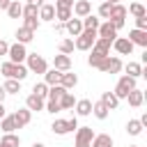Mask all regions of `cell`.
<instances>
[{
  "mask_svg": "<svg viewBox=\"0 0 147 147\" xmlns=\"http://www.w3.org/2000/svg\"><path fill=\"white\" fill-rule=\"evenodd\" d=\"M60 85H62V87L69 92L71 87H76V85H78V76H76V74H69V71H64V74L60 76Z\"/></svg>",
  "mask_w": 147,
  "mask_h": 147,
  "instance_id": "18",
  "label": "cell"
},
{
  "mask_svg": "<svg viewBox=\"0 0 147 147\" xmlns=\"http://www.w3.org/2000/svg\"><path fill=\"white\" fill-rule=\"evenodd\" d=\"M131 90H136V78H131V76H122V78L117 80V85H115V92H113V94H115L117 99H126Z\"/></svg>",
  "mask_w": 147,
  "mask_h": 147,
  "instance_id": "3",
  "label": "cell"
},
{
  "mask_svg": "<svg viewBox=\"0 0 147 147\" xmlns=\"http://www.w3.org/2000/svg\"><path fill=\"white\" fill-rule=\"evenodd\" d=\"M113 48H115L119 55H131V51H133V44H131L126 37H117V39L113 41Z\"/></svg>",
  "mask_w": 147,
  "mask_h": 147,
  "instance_id": "12",
  "label": "cell"
},
{
  "mask_svg": "<svg viewBox=\"0 0 147 147\" xmlns=\"http://www.w3.org/2000/svg\"><path fill=\"white\" fill-rule=\"evenodd\" d=\"M96 37L115 41V39H117V30H115V25H113L110 21H106V23H99V28H96Z\"/></svg>",
  "mask_w": 147,
  "mask_h": 147,
  "instance_id": "10",
  "label": "cell"
},
{
  "mask_svg": "<svg viewBox=\"0 0 147 147\" xmlns=\"http://www.w3.org/2000/svg\"><path fill=\"white\" fill-rule=\"evenodd\" d=\"M131 147H138V145H131Z\"/></svg>",
  "mask_w": 147,
  "mask_h": 147,
  "instance_id": "55",
  "label": "cell"
},
{
  "mask_svg": "<svg viewBox=\"0 0 147 147\" xmlns=\"http://www.w3.org/2000/svg\"><path fill=\"white\" fill-rule=\"evenodd\" d=\"M23 28H28V30H37L39 28V18H25V23H23Z\"/></svg>",
  "mask_w": 147,
  "mask_h": 147,
  "instance_id": "43",
  "label": "cell"
},
{
  "mask_svg": "<svg viewBox=\"0 0 147 147\" xmlns=\"http://www.w3.org/2000/svg\"><path fill=\"white\" fill-rule=\"evenodd\" d=\"M7 14H9V18H18V16L23 14V5H21L18 0H11L9 7H7Z\"/></svg>",
  "mask_w": 147,
  "mask_h": 147,
  "instance_id": "28",
  "label": "cell"
},
{
  "mask_svg": "<svg viewBox=\"0 0 147 147\" xmlns=\"http://www.w3.org/2000/svg\"><path fill=\"white\" fill-rule=\"evenodd\" d=\"M124 18H126V7L124 5H113V9H110V16H108V21L115 25V30H119V28H124Z\"/></svg>",
  "mask_w": 147,
  "mask_h": 147,
  "instance_id": "6",
  "label": "cell"
},
{
  "mask_svg": "<svg viewBox=\"0 0 147 147\" xmlns=\"http://www.w3.org/2000/svg\"><path fill=\"white\" fill-rule=\"evenodd\" d=\"M51 129H53V133H57V136H67V133H71V131L78 129V119H76V117H71V119H55Z\"/></svg>",
  "mask_w": 147,
  "mask_h": 147,
  "instance_id": "4",
  "label": "cell"
},
{
  "mask_svg": "<svg viewBox=\"0 0 147 147\" xmlns=\"http://www.w3.org/2000/svg\"><path fill=\"white\" fill-rule=\"evenodd\" d=\"M103 2H108V5H119V0H103Z\"/></svg>",
  "mask_w": 147,
  "mask_h": 147,
  "instance_id": "53",
  "label": "cell"
},
{
  "mask_svg": "<svg viewBox=\"0 0 147 147\" xmlns=\"http://www.w3.org/2000/svg\"><path fill=\"white\" fill-rule=\"evenodd\" d=\"M0 129H2L5 133H14V129H16V124H14V119H11V115H5V117L0 119Z\"/></svg>",
  "mask_w": 147,
  "mask_h": 147,
  "instance_id": "36",
  "label": "cell"
},
{
  "mask_svg": "<svg viewBox=\"0 0 147 147\" xmlns=\"http://www.w3.org/2000/svg\"><path fill=\"white\" fill-rule=\"evenodd\" d=\"M126 14H133L136 18H140V16H147V9H145L140 2H131L129 9H126Z\"/></svg>",
  "mask_w": 147,
  "mask_h": 147,
  "instance_id": "30",
  "label": "cell"
},
{
  "mask_svg": "<svg viewBox=\"0 0 147 147\" xmlns=\"http://www.w3.org/2000/svg\"><path fill=\"white\" fill-rule=\"evenodd\" d=\"M136 30H145V32H147V16L136 18Z\"/></svg>",
  "mask_w": 147,
  "mask_h": 147,
  "instance_id": "45",
  "label": "cell"
},
{
  "mask_svg": "<svg viewBox=\"0 0 147 147\" xmlns=\"http://www.w3.org/2000/svg\"><path fill=\"white\" fill-rule=\"evenodd\" d=\"M71 9H74L71 14H76V18H85V16L92 14V2H87V0H78V2H74Z\"/></svg>",
  "mask_w": 147,
  "mask_h": 147,
  "instance_id": "11",
  "label": "cell"
},
{
  "mask_svg": "<svg viewBox=\"0 0 147 147\" xmlns=\"http://www.w3.org/2000/svg\"><path fill=\"white\" fill-rule=\"evenodd\" d=\"M99 101H101V103H103V106H106L108 110H115V108L119 106V99H117V96H115L113 92H103Z\"/></svg>",
  "mask_w": 147,
  "mask_h": 147,
  "instance_id": "20",
  "label": "cell"
},
{
  "mask_svg": "<svg viewBox=\"0 0 147 147\" xmlns=\"http://www.w3.org/2000/svg\"><path fill=\"white\" fill-rule=\"evenodd\" d=\"M32 94H37L39 99H46V96H48V85H46V83H34Z\"/></svg>",
  "mask_w": 147,
  "mask_h": 147,
  "instance_id": "39",
  "label": "cell"
},
{
  "mask_svg": "<svg viewBox=\"0 0 147 147\" xmlns=\"http://www.w3.org/2000/svg\"><path fill=\"white\" fill-rule=\"evenodd\" d=\"M55 32L62 34V32H64V23H55Z\"/></svg>",
  "mask_w": 147,
  "mask_h": 147,
  "instance_id": "48",
  "label": "cell"
},
{
  "mask_svg": "<svg viewBox=\"0 0 147 147\" xmlns=\"http://www.w3.org/2000/svg\"><path fill=\"white\" fill-rule=\"evenodd\" d=\"M21 16H25V18H39V7H34V5H25Z\"/></svg>",
  "mask_w": 147,
  "mask_h": 147,
  "instance_id": "40",
  "label": "cell"
},
{
  "mask_svg": "<svg viewBox=\"0 0 147 147\" xmlns=\"http://www.w3.org/2000/svg\"><path fill=\"white\" fill-rule=\"evenodd\" d=\"M53 69H57V71H62V74L69 71V69H71V57H69V55H62V53L55 55V60H53Z\"/></svg>",
  "mask_w": 147,
  "mask_h": 147,
  "instance_id": "17",
  "label": "cell"
},
{
  "mask_svg": "<svg viewBox=\"0 0 147 147\" xmlns=\"http://www.w3.org/2000/svg\"><path fill=\"white\" fill-rule=\"evenodd\" d=\"M99 69H101L103 74H119V71H122V60H119V57H110V55H108V57L99 64Z\"/></svg>",
  "mask_w": 147,
  "mask_h": 147,
  "instance_id": "9",
  "label": "cell"
},
{
  "mask_svg": "<svg viewBox=\"0 0 147 147\" xmlns=\"http://www.w3.org/2000/svg\"><path fill=\"white\" fill-rule=\"evenodd\" d=\"M74 2H76V0H55V7H67V9H71Z\"/></svg>",
  "mask_w": 147,
  "mask_h": 147,
  "instance_id": "46",
  "label": "cell"
},
{
  "mask_svg": "<svg viewBox=\"0 0 147 147\" xmlns=\"http://www.w3.org/2000/svg\"><path fill=\"white\" fill-rule=\"evenodd\" d=\"M80 21H83V30H96L99 28V16H94V14L80 18Z\"/></svg>",
  "mask_w": 147,
  "mask_h": 147,
  "instance_id": "32",
  "label": "cell"
},
{
  "mask_svg": "<svg viewBox=\"0 0 147 147\" xmlns=\"http://www.w3.org/2000/svg\"><path fill=\"white\" fill-rule=\"evenodd\" d=\"M87 2H92V0H87Z\"/></svg>",
  "mask_w": 147,
  "mask_h": 147,
  "instance_id": "56",
  "label": "cell"
},
{
  "mask_svg": "<svg viewBox=\"0 0 147 147\" xmlns=\"http://www.w3.org/2000/svg\"><path fill=\"white\" fill-rule=\"evenodd\" d=\"M18 145H21V138L14 133H5L0 140V147H18Z\"/></svg>",
  "mask_w": 147,
  "mask_h": 147,
  "instance_id": "27",
  "label": "cell"
},
{
  "mask_svg": "<svg viewBox=\"0 0 147 147\" xmlns=\"http://www.w3.org/2000/svg\"><path fill=\"white\" fill-rule=\"evenodd\" d=\"M25 60H28V71H34V74H46V71H48V64H46V60H44L41 55L30 53Z\"/></svg>",
  "mask_w": 147,
  "mask_h": 147,
  "instance_id": "5",
  "label": "cell"
},
{
  "mask_svg": "<svg viewBox=\"0 0 147 147\" xmlns=\"http://www.w3.org/2000/svg\"><path fill=\"white\" fill-rule=\"evenodd\" d=\"M32 147H44V145H41V142H34V145H32Z\"/></svg>",
  "mask_w": 147,
  "mask_h": 147,
  "instance_id": "54",
  "label": "cell"
},
{
  "mask_svg": "<svg viewBox=\"0 0 147 147\" xmlns=\"http://www.w3.org/2000/svg\"><path fill=\"white\" fill-rule=\"evenodd\" d=\"M92 138H94L92 126H78L76 129V147H90Z\"/></svg>",
  "mask_w": 147,
  "mask_h": 147,
  "instance_id": "7",
  "label": "cell"
},
{
  "mask_svg": "<svg viewBox=\"0 0 147 147\" xmlns=\"http://www.w3.org/2000/svg\"><path fill=\"white\" fill-rule=\"evenodd\" d=\"M64 92H67V90H64L62 85H51V87H48V99H51V101H60Z\"/></svg>",
  "mask_w": 147,
  "mask_h": 147,
  "instance_id": "34",
  "label": "cell"
},
{
  "mask_svg": "<svg viewBox=\"0 0 147 147\" xmlns=\"http://www.w3.org/2000/svg\"><path fill=\"white\" fill-rule=\"evenodd\" d=\"M5 96H7V92H5V87H2V85H0V103H2V101H5Z\"/></svg>",
  "mask_w": 147,
  "mask_h": 147,
  "instance_id": "51",
  "label": "cell"
},
{
  "mask_svg": "<svg viewBox=\"0 0 147 147\" xmlns=\"http://www.w3.org/2000/svg\"><path fill=\"white\" fill-rule=\"evenodd\" d=\"M5 115H7V110H5V103H0V119H2Z\"/></svg>",
  "mask_w": 147,
  "mask_h": 147,
  "instance_id": "52",
  "label": "cell"
},
{
  "mask_svg": "<svg viewBox=\"0 0 147 147\" xmlns=\"http://www.w3.org/2000/svg\"><path fill=\"white\" fill-rule=\"evenodd\" d=\"M90 147H113V138L108 136V133H94V138H92V145Z\"/></svg>",
  "mask_w": 147,
  "mask_h": 147,
  "instance_id": "22",
  "label": "cell"
},
{
  "mask_svg": "<svg viewBox=\"0 0 147 147\" xmlns=\"http://www.w3.org/2000/svg\"><path fill=\"white\" fill-rule=\"evenodd\" d=\"M129 41H131L133 46L147 48V32H145V30H131V32H129Z\"/></svg>",
  "mask_w": 147,
  "mask_h": 147,
  "instance_id": "14",
  "label": "cell"
},
{
  "mask_svg": "<svg viewBox=\"0 0 147 147\" xmlns=\"http://www.w3.org/2000/svg\"><path fill=\"white\" fill-rule=\"evenodd\" d=\"M126 131H129V136H140V133H142V124H140V119H129Z\"/></svg>",
  "mask_w": 147,
  "mask_h": 147,
  "instance_id": "37",
  "label": "cell"
},
{
  "mask_svg": "<svg viewBox=\"0 0 147 147\" xmlns=\"http://www.w3.org/2000/svg\"><path fill=\"white\" fill-rule=\"evenodd\" d=\"M25 108L32 113V110H44V99H39L37 94H30L25 99Z\"/></svg>",
  "mask_w": 147,
  "mask_h": 147,
  "instance_id": "25",
  "label": "cell"
},
{
  "mask_svg": "<svg viewBox=\"0 0 147 147\" xmlns=\"http://www.w3.org/2000/svg\"><path fill=\"white\" fill-rule=\"evenodd\" d=\"M64 30H67V32H69L71 37H78V34L83 32V21H80V18H74V16H71V18H69V21L64 23Z\"/></svg>",
  "mask_w": 147,
  "mask_h": 147,
  "instance_id": "15",
  "label": "cell"
},
{
  "mask_svg": "<svg viewBox=\"0 0 147 147\" xmlns=\"http://www.w3.org/2000/svg\"><path fill=\"white\" fill-rule=\"evenodd\" d=\"M94 41H96V30H83V32L76 37L74 48H78V51H87V48L94 46Z\"/></svg>",
  "mask_w": 147,
  "mask_h": 147,
  "instance_id": "2",
  "label": "cell"
},
{
  "mask_svg": "<svg viewBox=\"0 0 147 147\" xmlns=\"http://www.w3.org/2000/svg\"><path fill=\"white\" fill-rule=\"evenodd\" d=\"M76 115H80V117L92 115V101H90V99H80V101H76Z\"/></svg>",
  "mask_w": 147,
  "mask_h": 147,
  "instance_id": "21",
  "label": "cell"
},
{
  "mask_svg": "<svg viewBox=\"0 0 147 147\" xmlns=\"http://www.w3.org/2000/svg\"><path fill=\"white\" fill-rule=\"evenodd\" d=\"M39 18L41 21H55V5H41L39 7Z\"/></svg>",
  "mask_w": 147,
  "mask_h": 147,
  "instance_id": "23",
  "label": "cell"
},
{
  "mask_svg": "<svg viewBox=\"0 0 147 147\" xmlns=\"http://www.w3.org/2000/svg\"><path fill=\"white\" fill-rule=\"evenodd\" d=\"M32 39H34V32H32V30H28V28H18V30H16V41H18V44L25 46V44H30Z\"/></svg>",
  "mask_w": 147,
  "mask_h": 147,
  "instance_id": "24",
  "label": "cell"
},
{
  "mask_svg": "<svg viewBox=\"0 0 147 147\" xmlns=\"http://www.w3.org/2000/svg\"><path fill=\"white\" fill-rule=\"evenodd\" d=\"M44 108H46L48 113H53V115L60 113V103H57V101H51V99H48V103H44Z\"/></svg>",
  "mask_w": 147,
  "mask_h": 147,
  "instance_id": "44",
  "label": "cell"
},
{
  "mask_svg": "<svg viewBox=\"0 0 147 147\" xmlns=\"http://www.w3.org/2000/svg\"><path fill=\"white\" fill-rule=\"evenodd\" d=\"M57 48H60V53H62V55H69V53H74V39H62Z\"/></svg>",
  "mask_w": 147,
  "mask_h": 147,
  "instance_id": "41",
  "label": "cell"
},
{
  "mask_svg": "<svg viewBox=\"0 0 147 147\" xmlns=\"http://www.w3.org/2000/svg\"><path fill=\"white\" fill-rule=\"evenodd\" d=\"M126 76H131V78L142 76V67H140L138 62H129V64H126Z\"/></svg>",
  "mask_w": 147,
  "mask_h": 147,
  "instance_id": "38",
  "label": "cell"
},
{
  "mask_svg": "<svg viewBox=\"0 0 147 147\" xmlns=\"http://www.w3.org/2000/svg\"><path fill=\"white\" fill-rule=\"evenodd\" d=\"M7 51H9V44L0 39V55H7Z\"/></svg>",
  "mask_w": 147,
  "mask_h": 147,
  "instance_id": "47",
  "label": "cell"
},
{
  "mask_svg": "<svg viewBox=\"0 0 147 147\" xmlns=\"http://www.w3.org/2000/svg\"><path fill=\"white\" fill-rule=\"evenodd\" d=\"M110 9H113V5L101 2V5H99V16H101V18H108V16H110Z\"/></svg>",
  "mask_w": 147,
  "mask_h": 147,
  "instance_id": "42",
  "label": "cell"
},
{
  "mask_svg": "<svg viewBox=\"0 0 147 147\" xmlns=\"http://www.w3.org/2000/svg\"><path fill=\"white\" fill-rule=\"evenodd\" d=\"M71 16H74L71 9H67V7H55V18H57V23H67Z\"/></svg>",
  "mask_w": 147,
  "mask_h": 147,
  "instance_id": "31",
  "label": "cell"
},
{
  "mask_svg": "<svg viewBox=\"0 0 147 147\" xmlns=\"http://www.w3.org/2000/svg\"><path fill=\"white\" fill-rule=\"evenodd\" d=\"M57 103H60V110H69V108H74V106H76V99H74L69 92H64V94H62V99H60Z\"/></svg>",
  "mask_w": 147,
  "mask_h": 147,
  "instance_id": "35",
  "label": "cell"
},
{
  "mask_svg": "<svg viewBox=\"0 0 147 147\" xmlns=\"http://www.w3.org/2000/svg\"><path fill=\"white\" fill-rule=\"evenodd\" d=\"M60 76H62V71H57V69H48L46 74H44V83L51 87V85H60Z\"/></svg>",
  "mask_w": 147,
  "mask_h": 147,
  "instance_id": "26",
  "label": "cell"
},
{
  "mask_svg": "<svg viewBox=\"0 0 147 147\" xmlns=\"http://www.w3.org/2000/svg\"><path fill=\"white\" fill-rule=\"evenodd\" d=\"M0 71H2L7 78H14V80H23V78L28 76V67L14 64V62H5V64L0 67Z\"/></svg>",
  "mask_w": 147,
  "mask_h": 147,
  "instance_id": "1",
  "label": "cell"
},
{
  "mask_svg": "<svg viewBox=\"0 0 147 147\" xmlns=\"http://www.w3.org/2000/svg\"><path fill=\"white\" fill-rule=\"evenodd\" d=\"M126 99H129V106H131V108H140V106H142V101H145V94H142V90H138V87H136V90H131V92H129V96H126Z\"/></svg>",
  "mask_w": 147,
  "mask_h": 147,
  "instance_id": "19",
  "label": "cell"
},
{
  "mask_svg": "<svg viewBox=\"0 0 147 147\" xmlns=\"http://www.w3.org/2000/svg\"><path fill=\"white\" fill-rule=\"evenodd\" d=\"M11 119H14L16 129H23L25 124H30V119H32V113H30L28 108H23V110H16V113L11 115Z\"/></svg>",
  "mask_w": 147,
  "mask_h": 147,
  "instance_id": "13",
  "label": "cell"
},
{
  "mask_svg": "<svg viewBox=\"0 0 147 147\" xmlns=\"http://www.w3.org/2000/svg\"><path fill=\"white\" fill-rule=\"evenodd\" d=\"M110 46H113V41H110V39H101V37H96V41H94L92 51H94V53H99V55H110Z\"/></svg>",
  "mask_w": 147,
  "mask_h": 147,
  "instance_id": "16",
  "label": "cell"
},
{
  "mask_svg": "<svg viewBox=\"0 0 147 147\" xmlns=\"http://www.w3.org/2000/svg\"><path fill=\"white\" fill-rule=\"evenodd\" d=\"M7 55H9V62H14V64H21L25 57H28V51H25V46L23 44H11L9 46V51H7Z\"/></svg>",
  "mask_w": 147,
  "mask_h": 147,
  "instance_id": "8",
  "label": "cell"
},
{
  "mask_svg": "<svg viewBox=\"0 0 147 147\" xmlns=\"http://www.w3.org/2000/svg\"><path fill=\"white\" fill-rule=\"evenodd\" d=\"M92 113H94V117H96V119H106L110 110H108L101 101H96V103H92Z\"/></svg>",
  "mask_w": 147,
  "mask_h": 147,
  "instance_id": "29",
  "label": "cell"
},
{
  "mask_svg": "<svg viewBox=\"0 0 147 147\" xmlns=\"http://www.w3.org/2000/svg\"><path fill=\"white\" fill-rule=\"evenodd\" d=\"M9 2H11V0H0V9H5V11H7V7H9Z\"/></svg>",
  "mask_w": 147,
  "mask_h": 147,
  "instance_id": "49",
  "label": "cell"
},
{
  "mask_svg": "<svg viewBox=\"0 0 147 147\" xmlns=\"http://www.w3.org/2000/svg\"><path fill=\"white\" fill-rule=\"evenodd\" d=\"M28 5H34V7H41L44 0H28Z\"/></svg>",
  "mask_w": 147,
  "mask_h": 147,
  "instance_id": "50",
  "label": "cell"
},
{
  "mask_svg": "<svg viewBox=\"0 0 147 147\" xmlns=\"http://www.w3.org/2000/svg\"><path fill=\"white\" fill-rule=\"evenodd\" d=\"M7 94H18L21 92V80H14V78H7V83L2 85Z\"/></svg>",
  "mask_w": 147,
  "mask_h": 147,
  "instance_id": "33",
  "label": "cell"
}]
</instances>
